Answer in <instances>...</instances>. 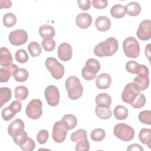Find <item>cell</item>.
<instances>
[{
	"instance_id": "6da1fadb",
	"label": "cell",
	"mask_w": 151,
	"mask_h": 151,
	"mask_svg": "<svg viewBox=\"0 0 151 151\" xmlns=\"http://www.w3.org/2000/svg\"><path fill=\"white\" fill-rule=\"evenodd\" d=\"M118 47L117 40L113 37H110L98 44L94 47V53L99 57L111 56L116 53Z\"/></svg>"
},
{
	"instance_id": "7a4b0ae2",
	"label": "cell",
	"mask_w": 151,
	"mask_h": 151,
	"mask_svg": "<svg viewBox=\"0 0 151 151\" xmlns=\"http://www.w3.org/2000/svg\"><path fill=\"white\" fill-rule=\"evenodd\" d=\"M65 87L68 91V96L71 100H77L83 94V87L78 78L76 76L68 77L66 80Z\"/></svg>"
},
{
	"instance_id": "3957f363",
	"label": "cell",
	"mask_w": 151,
	"mask_h": 151,
	"mask_svg": "<svg viewBox=\"0 0 151 151\" xmlns=\"http://www.w3.org/2000/svg\"><path fill=\"white\" fill-rule=\"evenodd\" d=\"M123 50L126 56L129 58H136L139 56V44L137 40L133 37H129L124 40Z\"/></svg>"
},
{
	"instance_id": "277c9868",
	"label": "cell",
	"mask_w": 151,
	"mask_h": 151,
	"mask_svg": "<svg viewBox=\"0 0 151 151\" xmlns=\"http://www.w3.org/2000/svg\"><path fill=\"white\" fill-rule=\"evenodd\" d=\"M113 134L121 140L129 142L134 138V130L131 126L125 123H118L114 127Z\"/></svg>"
},
{
	"instance_id": "5b68a950",
	"label": "cell",
	"mask_w": 151,
	"mask_h": 151,
	"mask_svg": "<svg viewBox=\"0 0 151 151\" xmlns=\"http://www.w3.org/2000/svg\"><path fill=\"white\" fill-rule=\"evenodd\" d=\"M100 70V63L94 58H89L82 69L81 74L86 80H92L96 77V74Z\"/></svg>"
},
{
	"instance_id": "8992f818",
	"label": "cell",
	"mask_w": 151,
	"mask_h": 151,
	"mask_svg": "<svg viewBox=\"0 0 151 151\" xmlns=\"http://www.w3.org/2000/svg\"><path fill=\"white\" fill-rule=\"evenodd\" d=\"M45 65L54 78L59 80L63 77L65 71L64 67L56 58L53 57L47 58L45 60Z\"/></svg>"
},
{
	"instance_id": "52a82bcc",
	"label": "cell",
	"mask_w": 151,
	"mask_h": 151,
	"mask_svg": "<svg viewBox=\"0 0 151 151\" xmlns=\"http://www.w3.org/2000/svg\"><path fill=\"white\" fill-rule=\"evenodd\" d=\"M149 69L143 65L140 64V69L137 73V76L134 78L133 83H134L140 91H144L149 85Z\"/></svg>"
},
{
	"instance_id": "ba28073f",
	"label": "cell",
	"mask_w": 151,
	"mask_h": 151,
	"mask_svg": "<svg viewBox=\"0 0 151 151\" xmlns=\"http://www.w3.org/2000/svg\"><path fill=\"white\" fill-rule=\"evenodd\" d=\"M42 101L40 99H32L27 104L25 109L27 116L31 119H38L42 114Z\"/></svg>"
},
{
	"instance_id": "9c48e42d",
	"label": "cell",
	"mask_w": 151,
	"mask_h": 151,
	"mask_svg": "<svg viewBox=\"0 0 151 151\" xmlns=\"http://www.w3.org/2000/svg\"><path fill=\"white\" fill-rule=\"evenodd\" d=\"M140 89L134 83H127L122 93V100L128 104H131L140 93Z\"/></svg>"
},
{
	"instance_id": "30bf717a",
	"label": "cell",
	"mask_w": 151,
	"mask_h": 151,
	"mask_svg": "<svg viewBox=\"0 0 151 151\" xmlns=\"http://www.w3.org/2000/svg\"><path fill=\"white\" fill-rule=\"evenodd\" d=\"M68 131V130L61 120L57 121L54 124L52 127V137L53 140L58 143H63L66 139Z\"/></svg>"
},
{
	"instance_id": "8fae6325",
	"label": "cell",
	"mask_w": 151,
	"mask_h": 151,
	"mask_svg": "<svg viewBox=\"0 0 151 151\" xmlns=\"http://www.w3.org/2000/svg\"><path fill=\"white\" fill-rule=\"evenodd\" d=\"M44 96L47 103L51 106H57L60 99L58 88L53 85L48 86L45 90Z\"/></svg>"
},
{
	"instance_id": "7c38bea8",
	"label": "cell",
	"mask_w": 151,
	"mask_h": 151,
	"mask_svg": "<svg viewBox=\"0 0 151 151\" xmlns=\"http://www.w3.org/2000/svg\"><path fill=\"white\" fill-rule=\"evenodd\" d=\"M9 42L15 46L24 44L28 40L27 32L22 29H18L11 31L8 36Z\"/></svg>"
},
{
	"instance_id": "4fadbf2b",
	"label": "cell",
	"mask_w": 151,
	"mask_h": 151,
	"mask_svg": "<svg viewBox=\"0 0 151 151\" xmlns=\"http://www.w3.org/2000/svg\"><path fill=\"white\" fill-rule=\"evenodd\" d=\"M137 38L142 41L149 40L151 37V21L145 19L142 21L136 32Z\"/></svg>"
},
{
	"instance_id": "5bb4252c",
	"label": "cell",
	"mask_w": 151,
	"mask_h": 151,
	"mask_svg": "<svg viewBox=\"0 0 151 151\" xmlns=\"http://www.w3.org/2000/svg\"><path fill=\"white\" fill-rule=\"evenodd\" d=\"M25 124L24 122L19 119L12 121L8 126V133L11 136L15 137L21 134L24 131Z\"/></svg>"
},
{
	"instance_id": "9a60e30c",
	"label": "cell",
	"mask_w": 151,
	"mask_h": 151,
	"mask_svg": "<svg viewBox=\"0 0 151 151\" xmlns=\"http://www.w3.org/2000/svg\"><path fill=\"white\" fill-rule=\"evenodd\" d=\"M73 50L71 45L67 42H63L58 48V57L63 61H67L72 57Z\"/></svg>"
},
{
	"instance_id": "2e32d148",
	"label": "cell",
	"mask_w": 151,
	"mask_h": 151,
	"mask_svg": "<svg viewBox=\"0 0 151 151\" xmlns=\"http://www.w3.org/2000/svg\"><path fill=\"white\" fill-rule=\"evenodd\" d=\"M18 69V66L14 64H11L5 67H2L0 68V82H7L11 76H14Z\"/></svg>"
},
{
	"instance_id": "e0dca14e",
	"label": "cell",
	"mask_w": 151,
	"mask_h": 151,
	"mask_svg": "<svg viewBox=\"0 0 151 151\" xmlns=\"http://www.w3.org/2000/svg\"><path fill=\"white\" fill-rule=\"evenodd\" d=\"M76 23L81 29H86L89 27L92 23L91 16L87 13L79 14L76 18Z\"/></svg>"
},
{
	"instance_id": "ac0fdd59",
	"label": "cell",
	"mask_w": 151,
	"mask_h": 151,
	"mask_svg": "<svg viewBox=\"0 0 151 151\" xmlns=\"http://www.w3.org/2000/svg\"><path fill=\"white\" fill-rule=\"evenodd\" d=\"M111 83V76L107 73H101L96 79V86L99 89H107Z\"/></svg>"
},
{
	"instance_id": "d6986e66",
	"label": "cell",
	"mask_w": 151,
	"mask_h": 151,
	"mask_svg": "<svg viewBox=\"0 0 151 151\" xmlns=\"http://www.w3.org/2000/svg\"><path fill=\"white\" fill-rule=\"evenodd\" d=\"M95 26L97 29L99 31L104 32L110 29L111 27V21L107 17L100 16L96 19Z\"/></svg>"
},
{
	"instance_id": "ffe728a7",
	"label": "cell",
	"mask_w": 151,
	"mask_h": 151,
	"mask_svg": "<svg viewBox=\"0 0 151 151\" xmlns=\"http://www.w3.org/2000/svg\"><path fill=\"white\" fill-rule=\"evenodd\" d=\"M12 56L9 50L5 47H1L0 50V64L5 67L12 64Z\"/></svg>"
},
{
	"instance_id": "44dd1931",
	"label": "cell",
	"mask_w": 151,
	"mask_h": 151,
	"mask_svg": "<svg viewBox=\"0 0 151 151\" xmlns=\"http://www.w3.org/2000/svg\"><path fill=\"white\" fill-rule=\"evenodd\" d=\"M54 28L49 25H42L39 28V34L44 40H50L55 35Z\"/></svg>"
},
{
	"instance_id": "7402d4cb",
	"label": "cell",
	"mask_w": 151,
	"mask_h": 151,
	"mask_svg": "<svg viewBox=\"0 0 151 151\" xmlns=\"http://www.w3.org/2000/svg\"><path fill=\"white\" fill-rule=\"evenodd\" d=\"M96 115L101 119L107 120L111 117L112 113L110 107L105 106L97 105L95 109Z\"/></svg>"
},
{
	"instance_id": "603a6c76",
	"label": "cell",
	"mask_w": 151,
	"mask_h": 151,
	"mask_svg": "<svg viewBox=\"0 0 151 151\" xmlns=\"http://www.w3.org/2000/svg\"><path fill=\"white\" fill-rule=\"evenodd\" d=\"M139 139L140 142L146 145L151 148V129L148 128L142 129L139 133Z\"/></svg>"
},
{
	"instance_id": "cb8c5ba5",
	"label": "cell",
	"mask_w": 151,
	"mask_h": 151,
	"mask_svg": "<svg viewBox=\"0 0 151 151\" xmlns=\"http://www.w3.org/2000/svg\"><path fill=\"white\" fill-rule=\"evenodd\" d=\"M125 9L126 14L132 17H135L140 13L141 6L138 2L132 1L125 6Z\"/></svg>"
},
{
	"instance_id": "d4e9b609",
	"label": "cell",
	"mask_w": 151,
	"mask_h": 151,
	"mask_svg": "<svg viewBox=\"0 0 151 151\" xmlns=\"http://www.w3.org/2000/svg\"><path fill=\"white\" fill-rule=\"evenodd\" d=\"M61 122L65 126L68 130L73 129L77 124V120L76 117L71 114H65L61 119Z\"/></svg>"
},
{
	"instance_id": "484cf974",
	"label": "cell",
	"mask_w": 151,
	"mask_h": 151,
	"mask_svg": "<svg viewBox=\"0 0 151 151\" xmlns=\"http://www.w3.org/2000/svg\"><path fill=\"white\" fill-rule=\"evenodd\" d=\"M110 14L113 18H122L126 15L125 6L121 4H116L111 8Z\"/></svg>"
},
{
	"instance_id": "4316f807",
	"label": "cell",
	"mask_w": 151,
	"mask_h": 151,
	"mask_svg": "<svg viewBox=\"0 0 151 151\" xmlns=\"http://www.w3.org/2000/svg\"><path fill=\"white\" fill-rule=\"evenodd\" d=\"M95 101L97 105L105 106L108 107H110L111 98L107 93H100L96 96Z\"/></svg>"
},
{
	"instance_id": "83f0119b",
	"label": "cell",
	"mask_w": 151,
	"mask_h": 151,
	"mask_svg": "<svg viewBox=\"0 0 151 151\" xmlns=\"http://www.w3.org/2000/svg\"><path fill=\"white\" fill-rule=\"evenodd\" d=\"M113 113L116 119L119 120H123L127 117L128 110L126 107L123 106L117 105L114 109Z\"/></svg>"
},
{
	"instance_id": "f1b7e54d",
	"label": "cell",
	"mask_w": 151,
	"mask_h": 151,
	"mask_svg": "<svg viewBox=\"0 0 151 151\" xmlns=\"http://www.w3.org/2000/svg\"><path fill=\"white\" fill-rule=\"evenodd\" d=\"M11 90L6 87L0 88V107L8 102L11 98Z\"/></svg>"
},
{
	"instance_id": "f546056e",
	"label": "cell",
	"mask_w": 151,
	"mask_h": 151,
	"mask_svg": "<svg viewBox=\"0 0 151 151\" xmlns=\"http://www.w3.org/2000/svg\"><path fill=\"white\" fill-rule=\"evenodd\" d=\"M15 97L19 101L24 100L28 95V90L24 86H19L15 88Z\"/></svg>"
},
{
	"instance_id": "4dcf8cb0",
	"label": "cell",
	"mask_w": 151,
	"mask_h": 151,
	"mask_svg": "<svg viewBox=\"0 0 151 151\" xmlns=\"http://www.w3.org/2000/svg\"><path fill=\"white\" fill-rule=\"evenodd\" d=\"M28 50L31 54V55L33 57H36L40 55L41 53L42 50L41 47L39 43L35 41H33L30 42L28 45Z\"/></svg>"
},
{
	"instance_id": "1f68e13d",
	"label": "cell",
	"mask_w": 151,
	"mask_h": 151,
	"mask_svg": "<svg viewBox=\"0 0 151 151\" xmlns=\"http://www.w3.org/2000/svg\"><path fill=\"white\" fill-rule=\"evenodd\" d=\"M29 76L28 71L23 68H19L17 70L14 75V78L16 81L24 82L27 80Z\"/></svg>"
},
{
	"instance_id": "d6a6232c",
	"label": "cell",
	"mask_w": 151,
	"mask_h": 151,
	"mask_svg": "<svg viewBox=\"0 0 151 151\" xmlns=\"http://www.w3.org/2000/svg\"><path fill=\"white\" fill-rule=\"evenodd\" d=\"M106 136L105 131L100 128H97L92 130L90 137L92 140L94 142H100L103 140Z\"/></svg>"
},
{
	"instance_id": "836d02e7",
	"label": "cell",
	"mask_w": 151,
	"mask_h": 151,
	"mask_svg": "<svg viewBox=\"0 0 151 151\" xmlns=\"http://www.w3.org/2000/svg\"><path fill=\"white\" fill-rule=\"evenodd\" d=\"M17 22V17L12 13H6L3 17V24L8 27H12L15 25Z\"/></svg>"
},
{
	"instance_id": "e575fe53",
	"label": "cell",
	"mask_w": 151,
	"mask_h": 151,
	"mask_svg": "<svg viewBox=\"0 0 151 151\" xmlns=\"http://www.w3.org/2000/svg\"><path fill=\"white\" fill-rule=\"evenodd\" d=\"M75 149L77 151H88L90 149V143L87 138H82L77 140Z\"/></svg>"
},
{
	"instance_id": "d590c367",
	"label": "cell",
	"mask_w": 151,
	"mask_h": 151,
	"mask_svg": "<svg viewBox=\"0 0 151 151\" xmlns=\"http://www.w3.org/2000/svg\"><path fill=\"white\" fill-rule=\"evenodd\" d=\"M15 58L18 63L23 64L27 63L28 61L29 57L25 50L19 49L16 52L15 54Z\"/></svg>"
},
{
	"instance_id": "8d00e7d4",
	"label": "cell",
	"mask_w": 151,
	"mask_h": 151,
	"mask_svg": "<svg viewBox=\"0 0 151 151\" xmlns=\"http://www.w3.org/2000/svg\"><path fill=\"white\" fill-rule=\"evenodd\" d=\"M139 120L143 124L150 125L151 124V111L143 110L140 111L139 114Z\"/></svg>"
},
{
	"instance_id": "74e56055",
	"label": "cell",
	"mask_w": 151,
	"mask_h": 151,
	"mask_svg": "<svg viewBox=\"0 0 151 151\" xmlns=\"http://www.w3.org/2000/svg\"><path fill=\"white\" fill-rule=\"evenodd\" d=\"M146 103V97L143 93H139L134 100L130 104L134 109H140L145 106Z\"/></svg>"
},
{
	"instance_id": "f35d334b",
	"label": "cell",
	"mask_w": 151,
	"mask_h": 151,
	"mask_svg": "<svg viewBox=\"0 0 151 151\" xmlns=\"http://www.w3.org/2000/svg\"><path fill=\"white\" fill-rule=\"evenodd\" d=\"M1 115L2 119L5 121H9L12 119L16 115V113L9 106L4 108L1 111Z\"/></svg>"
},
{
	"instance_id": "ab89813d",
	"label": "cell",
	"mask_w": 151,
	"mask_h": 151,
	"mask_svg": "<svg viewBox=\"0 0 151 151\" xmlns=\"http://www.w3.org/2000/svg\"><path fill=\"white\" fill-rule=\"evenodd\" d=\"M82 138H87V133L83 129H78L77 131L73 132L70 136L71 140L73 142H76Z\"/></svg>"
},
{
	"instance_id": "60d3db41",
	"label": "cell",
	"mask_w": 151,
	"mask_h": 151,
	"mask_svg": "<svg viewBox=\"0 0 151 151\" xmlns=\"http://www.w3.org/2000/svg\"><path fill=\"white\" fill-rule=\"evenodd\" d=\"M140 69V64L134 61H127L126 64V70L132 74H137Z\"/></svg>"
},
{
	"instance_id": "b9f144b4",
	"label": "cell",
	"mask_w": 151,
	"mask_h": 151,
	"mask_svg": "<svg viewBox=\"0 0 151 151\" xmlns=\"http://www.w3.org/2000/svg\"><path fill=\"white\" fill-rule=\"evenodd\" d=\"M19 147L24 151H32L35 149V143L31 138L28 137Z\"/></svg>"
},
{
	"instance_id": "7bdbcfd3",
	"label": "cell",
	"mask_w": 151,
	"mask_h": 151,
	"mask_svg": "<svg viewBox=\"0 0 151 151\" xmlns=\"http://www.w3.org/2000/svg\"><path fill=\"white\" fill-rule=\"evenodd\" d=\"M42 48L46 51H52L55 47V42L53 39L43 40L41 42Z\"/></svg>"
},
{
	"instance_id": "ee69618b",
	"label": "cell",
	"mask_w": 151,
	"mask_h": 151,
	"mask_svg": "<svg viewBox=\"0 0 151 151\" xmlns=\"http://www.w3.org/2000/svg\"><path fill=\"white\" fill-rule=\"evenodd\" d=\"M49 136L48 132L46 130H41L37 135V140L40 144H44L47 142Z\"/></svg>"
},
{
	"instance_id": "f6af8a7d",
	"label": "cell",
	"mask_w": 151,
	"mask_h": 151,
	"mask_svg": "<svg viewBox=\"0 0 151 151\" xmlns=\"http://www.w3.org/2000/svg\"><path fill=\"white\" fill-rule=\"evenodd\" d=\"M93 6L97 9H103L107 6V0H93L91 1Z\"/></svg>"
},
{
	"instance_id": "bcb514c9",
	"label": "cell",
	"mask_w": 151,
	"mask_h": 151,
	"mask_svg": "<svg viewBox=\"0 0 151 151\" xmlns=\"http://www.w3.org/2000/svg\"><path fill=\"white\" fill-rule=\"evenodd\" d=\"M77 4L78 7L83 11H87L91 6V1L90 0H78Z\"/></svg>"
},
{
	"instance_id": "7dc6e473",
	"label": "cell",
	"mask_w": 151,
	"mask_h": 151,
	"mask_svg": "<svg viewBox=\"0 0 151 151\" xmlns=\"http://www.w3.org/2000/svg\"><path fill=\"white\" fill-rule=\"evenodd\" d=\"M11 108L17 113L19 112L21 110V108H22V104L20 102L19 100H15L14 101H12L10 106Z\"/></svg>"
},
{
	"instance_id": "c3c4849f",
	"label": "cell",
	"mask_w": 151,
	"mask_h": 151,
	"mask_svg": "<svg viewBox=\"0 0 151 151\" xmlns=\"http://www.w3.org/2000/svg\"><path fill=\"white\" fill-rule=\"evenodd\" d=\"M127 150H139V151H143V148L139 144L133 143L129 145L127 148Z\"/></svg>"
},
{
	"instance_id": "681fc988",
	"label": "cell",
	"mask_w": 151,
	"mask_h": 151,
	"mask_svg": "<svg viewBox=\"0 0 151 151\" xmlns=\"http://www.w3.org/2000/svg\"><path fill=\"white\" fill-rule=\"evenodd\" d=\"M12 5V2L8 0H1L0 1V9L10 8Z\"/></svg>"
},
{
	"instance_id": "f907efd6",
	"label": "cell",
	"mask_w": 151,
	"mask_h": 151,
	"mask_svg": "<svg viewBox=\"0 0 151 151\" xmlns=\"http://www.w3.org/2000/svg\"><path fill=\"white\" fill-rule=\"evenodd\" d=\"M150 44H148L146 46V47H145V55L148 58L149 60H150L149 57H150Z\"/></svg>"
}]
</instances>
